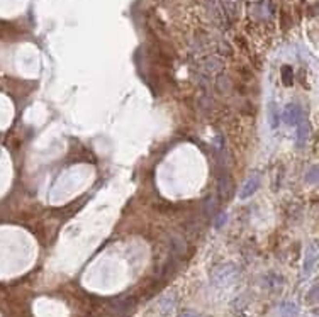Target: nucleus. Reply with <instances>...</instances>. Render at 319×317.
Wrapping results in <instances>:
<instances>
[{"label":"nucleus","instance_id":"1","mask_svg":"<svg viewBox=\"0 0 319 317\" xmlns=\"http://www.w3.org/2000/svg\"><path fill=\"white\" fill-rule=\"evenodd\" d=\"M258 189V176H251V178L246 180L243 187H241V192H240V197L241 198H248L257 192Z\"/></svg>","mask_w":319,"mask_h":317},{"label":"nucleus","instance_id":"2","mask_svg":"<svg viewBox=\"0 0 319 317\" xmlns=\"http://www.w3.org/2000/svg\"><path fill=\"white\" fill-rule=\"evenodd\" d=\"M314 263H316V249L313 246V253H306V263H304V273L309 275L313 270Z\"/></svg>","mask_w":319,"mask_h":317},{"label":"nucleus","instance_id":"3","mask_svg":"<svg viewBox=\"0 0 319 317\" xmlns=\"http://www.w3.org/2000/svg\"><path fill=\"white\" fill-rule=\"evenodd\" d=\"M280 311H282V316H285V317L297 316V307L294 304H282L280 305Z\"/></svg>","mask_w":319,"mask_h":317},{"label":"nucleus","instance_id":"4","mask_svg":"<svg viewBox=\"0 0 319 317\" xmlns=\"http://www.w3.org/2000/svg\"><path fill=\"white\" fill-rule=\"evenodd\" d=\"M180 317H197V316L192 314V312H187V314H184V316H180Z\"/></svg>","mask_w":319,"mask_h":317}]
</instances>
